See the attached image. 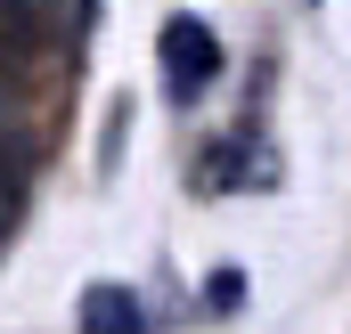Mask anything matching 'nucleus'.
<instances>
[{
	"instance_id": "1",
	"label": "nucleus",
	"mask_w": 351,
	"mask_h": 334,
	"mask_svg": "<svg viewBox=\"0 0 351 334\" xmlns=\"http://www.w3.org/2000/svg\"><path fill=\"white\" fill-rule=\"evenodd\" d=\"M156 57H164V90H172L180 106H188V98H204L213 74H221V41H213V25H204V16H172V25L156 33Z\"/></svg>"
},
{
	"instance_id": "3",
	"label": "nucleus",
	"mask_w": 351,
	"mask_h": 334,
	"mask_svg": "<svg viewBox=\"0 0 351 334\" xmlns=\"http://www.w3.org/2000/svg\"><path fill=\"white\" fill-rule=\"evenodd\" d=\"M16 212H25V179H16V164L0 155V237L16 229Z\"/></svg>"
},
{
	"instance_id": "2",
	"label": "nucleus",
	"mask_w": 351,
	"mask_h": 334,
	"mask_svg": "<svg viewBox=\"0 0 351 334\" xmlns=\"http://www.w3.org/2000/svg\"><path fill=\"white\" fill-rule=\"evenodd\" d=\"M82 334H147V310L123 285H82Z\"/></svg>"
}]
</instances>
